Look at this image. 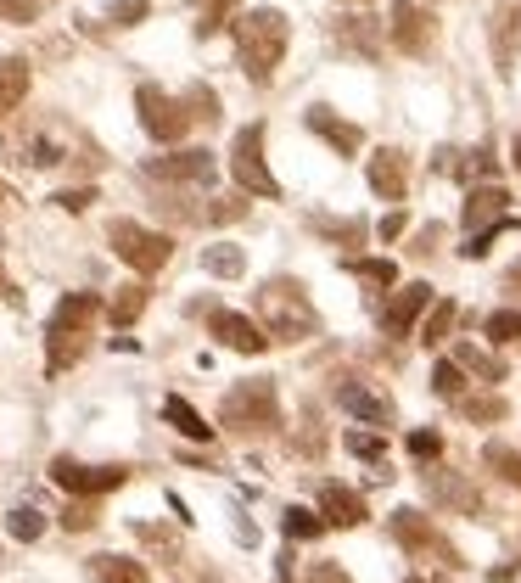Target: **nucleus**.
<instances>
[{
    "instance_id": "nucleus-24",
    "label": "nucleus",
    "mask_w": 521,
    "mask_h": 583,
    "mask_svg": "<svg viewBox=\"0 0 521 583\" xmlns=\"http://www.w3.org/2000/svg\"><path fill=\"white\" fill-rule=\"evenodd\" d=\"M202 270L219 275V281H236V275L247 270V253H241V247H230V242H219V247H208V253H202Z\"/></svg>"
},
{
    "instance_id": "nucleus-34",
    "label": "nucleus",
    "mask_w": 521,
    "mask_h": 583,
    "mask_svg": "<svg viewBox=\"0 0 521 583\" xmlns=\"http://www.w3.org/2000/svg\"><path fill=\"white\" fill-rule=\"evenodd\" d=\"M348 455H359V460H387V443L381 438H370V432H348Z\"/></svg>"
},
{
    "instance_id": "nucleus-1",
    "label": "nucleus",
    "mask_w": 521,
    "mask_h": 583,
    "mask_svg": "<svg viewBox=\"0 0 521 583\" xmlns=\"http://www.w3.org/2000/svg\"><path fill=\"white\" fill-rule=\"evenodd\" d=\"M286 40H292V23H286L275 6H253V12L236 17V57H241V73L253 85H269L275 68L286 57Z\"/></svg>"
},
{
    "instance_id": "nucleus-35",
    "label": "nucleus",
    "mask_w": 521,
    "mask_h": 583,
    "mask_svg": "<svg viewBox=\"0 0 521 583\" xmlns=\"http://www.w3.org/2000/svg\"><path fill=\"white\" fill-rule=\"evenodd\" d=\"M230 12H236V0H213L208 12H202L197 34H202V40H208V34H219V29H225V17H230Z\"/></svg>"
},
{
    "instance_id": "nucleus-29",
    "label": "nucleus",
    "mask_w": 521,
    "mask_h": 583,
    "mask_svg": "<svg viewBox=\"0 0 521 583\" xmlns=\"http://www.w3.org/2000/svg\"><path fill=\"white\" fill-rule=\"evenodd\" d=\"M454 314H460V309H454V303L443 298V303H437V309H432V314H426V320H421V342H443V337H449Z\"/></svg>"
},
{
    "instance_id": "nucleus-38",
    "label": "nucleus",
    "mask_w": 521,
    "mask_h": 583,
    "mask_svg": "<svg viewBox=\"0 0 521 583\" xmlns=\"http://www.w3.org/2000/svg\"><path fill=\"white\" fill-rule=\"evenodd\" d=\"M51 202H57V208H68V214H85L90 202H96V191H90V185H79V191H57Z\"/></svg>"
},
{
    "instance_id": "nucleus-46",
    "label": "nucleus",
    "mask_w": 521,
    "mask_h": 583,
    "mask_svg": "<svg viewBox=\"0 0 521 583\" xmlns=\"http://www.w3.org/2000/svg\"><path fill=\"white\" fill-rule=\"evenodd\" d=\"M0 298H17V292H12V281H6V275H0Z\"/></svg>"
},
{
    "instance_id": "nucleus-27",
    "label": "nucleus",
    "mask_w": 521,
    "mask_h": 583,
    "mask_svg": "<svg viewBox=\"0 0 521 583\" xmlns=\"http://www.w3.org/2000/svg\"><path fill=\"white\" fill-rule=\"evenodd\" d=\"M454 365H460V370H477V376H488V382H499V376H505V365H499V359H488L477 342H460V359H454Z\"/></svg>"
},
{
    "instance_id": "nucleus-28",
    "label": "nucleus",
    "mask_w": 521,
    "mask_h": 583,
    "mask_svg": "<svg viewBox=\"0 0 521 583\" xmlns=\"http://www.w3.org/2000/svg\"><path fill=\"white\" fill-rule=\"evenodd\" d=\"M281 527H286V539H320V533H325V522L314 511H303V505H292Z\"/></svg>"
},
{
    "instance_id": "nucleus-3",
    "label": "nucleus",
    "mask_w": 521,
    "mask_h": 583,
    "mask_svg": "<svg viewBox=\"0 0 521 583\" xmlns=\"http://www.w3.org/2000/svg\"><path fill=\"white\" fill-rule=\"evenodd\" d=\"M101 314V298L96 292H68L51 314V326H45V348H51V370H68L85 359L90 348V326H96Z\"/></svg>"
},
{
    "instance_id": "nucleus-47",
    "label": "nucleus",
    "mask_w": 521,
    "mask_h": 583,
    "mask_svg": "<svg viewBox=\"0 0 521 583\" xmlns=\"http://www.w3.org/2000/svg\"><path fill=\"white\" fill-rule=\"evenodd\" d=\"M409 583H432V578H409Z\"/></svg>"
},
{
    "instance_id": "nucleus-23",
    "label": "nucleus",
    "mask_w": 521,
    "mask_h": 583,
    "mask_svg": "<svg viewBox=\"0 0 521 583\" xmlns=\"http://www.w3.org/2000/svg\"><path fill=\"white\" fill-rule=\"evenodd\" d=\"M163 415H169L174 432H185V438H197V443H208V438H213V427L202 421L197 410H191V404L180 399V393H169V399H163Z\"/></svg>"
},
{
    "instance_id": "nucleus-21",
    "label": "nucleus",
    "mask_w": 521,
    "mask_h": 583,
    "mask_svg": "<svg viewBox=\"0 0 521 583\" xmlns=\"http://www.w3.org/2000/svg\"><path fill=\"white\" fill-rule=\"evenodd\" d=\"M337 40L348 45V51H359V57H376V51H381V23H376V17H342Z\"/></svg>"
},
{
    "instance_id": "nucleus-2",
    "label": "nucleus",
    "mask_w": 521,
    "mask_h": 583,
    "mask_svg": "<svg viewBox=\"0 0 521 583\" xmlns=\"http://www.w3.org/2000/svg\"><path fill=\"white\" fill-rule=\"evenodd\" d=\"M258 326H264L269 342H303L320 331V314H314L303 281L292 275H275V281L258 286Z\"/></svg>"
},
{
    "instance_id": "nucleus-18",
    "label": "nucleus",
    "mask_w": 521,
    "mask_h": 583,
    "mask_svg": "<svg viewBox=\"0 0 521 583\" xmlns=\"http://www.w3.org/2000/svg\"><path fill=\"white\" fill-rule=\"evenodd\" d=\"M337 404H342L348 415H359L365 427H393V404L376 399V393H365L359 382H342V387H337Z\"/></svg>"
},
{
    "instance_id": "nucleus-41",
    "label": "nucleus",
    "mask_w": 521,
    "mask_h": 583,
    "mask_svg": "<svg viewBox=\"0 0 521 583\" xmlns=\"http://www.w3.org/2000/svg\"><path fill=\"white\" fill-rule=\"evenodd\" d=\"M241 214H247V202H241V197H225V202H213V208H208L213 225H230V219H241Z\"/></svg>"
},
{
    "instance_id": "nucleus-17",
    "label": "nucleus",
    "mask_w": 521,
    "mask_h": 583,
    "mask_svg": "<svg viewBox=\"0 0 521 583\" xmlns=\"http://www.w3.org/2000/svg\"><path fill=\"white\" fill-rule=\"evenodd\" d=\"M320 522L325 527H359L365 522V499L353 494V488H342V483H325L320 488Z\"/></svg>"
},
{
    "instance_id": "nucleus-7",
    "label": "nucleus",
    "mask_w": 521,
    "mask_h": 583,
    "mask_svg": "<svg viewBox=\"0 0 521 583\" xmlns=\"http://www.w3.org/2000/svg\"><path fill=\"white\" fill-rule=\"evenodd\" d=\"M135 107H141V129L163 146H174L185 129H191V107H185L180 96H169V90H157V85L135 90Z\"/></svg>"
},
{
    "instance_id": "nucleus-32",
    "label": "nucleus",
    "mask_w": 521,
    "mask_h": 583,
    "mask_svg": "<svg viewBox=\"0 0 521 583\" xmlns=\"http://www.w3.org/2000/svg\"><path fill=\"white\" fill-rule=\"evenodd\" d=\"M432 387L443 393V399H460V387H465V370L454 365V359H437L432 365Z\"/></svg>"
},
{
    "instance_id": "nucleus-11",
    "label": "nucleus",
    "mask_w": 521,
    "mask_h": 583,
    "mask_svg": "<svg viewBox=\"0 0 521 583\" xmlns=\"http://www.w3.org/2000/svg\"><path fill=\"white\" fill-rule=\"evenodd\" d=\"M393 539L404 544V550H415V555H443V561H449V567H460V561H454V550L443 539H437V527H432V516H421V511H393Z\"/></svg>"
},
{
    "instance_id": "nucleus-37",
    "label": "nucleus",
    "mask_w": 521,
    "mask_h": 583,
    "mask_svg": "<svg viewBox=\"0 0 521 583\" xmlns=\"http://www.w3.org/2000/svg\"><path fill=\"white\" fill-rule=\"evenodd\" d=\"M146 12H152V6H146V0H118V6H113V12H107V17H113L118 29H135V23H141Z\"/></svg>"
},
{
    "instance_id": "nucleus-26",
    "label": "nucleus",
    "mask_w": 521,
    "mask_h": 583,
    "mask_svg": "<svg viewBox=\"0 0 521 583\" xmlns=\"http://www.w3.org/2000/svg\"><path fill=\"white\" fill-rule=\"evenodd\" d=\"M342 270L359 275L365 286H393V281H398V264H393V258H348Z\"/></svg>"
},
{
    "instance_id": "nucleus-6",
    "label": "nucleus",
    "mask_w": 521,
    "mask_h": 583,
    "mask_svg": "<svg viewBox=\"0 0 521 583\" xmlns=\"http://www.w3.org/2000/svg\"><path fill=\"white\" fill-rule=\"evenodd\" d=\"M230 174H236V185H241V191H253V197H281V185H275V174H269V163H264V124L236 129Z\"/></svg>"
},
{
    "instance_id": "nucleus-22",
    "label": "nucleus",
    "mask_w": 521,
    "mask_h": 583,
    "mask_svg": "<svg viewBox=\"0 0 521 583\" xmlns=\"http://www.w3.org/2000/svg\"><path fill=\"white\" fill-rule=\"evenodd\" d=\"M23 96H29V62L23 57H0V118L12 113Z\"/></svg>"
},
{
    "instance_id": "nucleus-45",
    "label": "nucleus",
    "mask_w": 521,
    "mask_h": 583,
    "mask_svg": "<svg viewBox=\"0 0 521 583\" xmlns=\"http://www.w3.org/2000/svg\"><path fill=\"white\" fill-rule=\"evenodd\" d=\"M510 163L521 169V129H516V141H510Z\"/></svg>"
},
{
    "instance_id": "nucleus-43",
    "label": "nucleus",
    "mask_w": 521,
    "mask_h": 583,
    "mask_svg": "<svg viewBox=\"0 0 521 583\" xmlns=\"http://www.w3.org/2000/svg\"><path fill=\"white\" fill-rule=\"evenodd\" d=\"M0 17L6 23H34V0H0Z\"/></svg>"
},
{
    "instance_id": "nucleus-4",
    "label": "nucleus",
    "mask_w": 521,
    "mask_h": 583,
    "mask_svg": "<svg viewBox=\"0 0 521 583\" xmlns=\"http://www.w3.org/2000/svg\"><path fill=\"white\" fill-rule=\"evenodd\" d=\"M219 421L230 432H275L281 427V404H275V382H236L219 404Z\"/></svg>"
},
{
    "instance_id": "nucleus-15",
    "label": "nucleus",
    "mask_w": 521,
    "mask_h": 583,
    "mask_svg": "<svg viewBox=\"0 0 521 583\" xmlns=\"http://www.w3.org/2000/svg\"><path fill=\"white\" fill-rule=\"evenodd\" d=\"M516 34H521V0H499L493 6V62H499V73L516 68Z\"/></svg>"
},
{
    "instance_id": "nucleus-40",
    "label": "nucleus",
    "mask_w": 521,
    "mask_h": 583,
    "mask_svg": "<svg viewBox=\"0 0 521 583\" xmlns=\"http://www.w3.org/2000/svg\"><path fill=\"white\" fill-rule=\"evenodd\" d=\"M303 583H348V572H342V561H314Z\"/></svg>"
},
{
    "instance_id": "nucleus-25",
    "label": "nucleus",
    "mask_w": 521,
    "mask_h": 583,
    "mask_svg": "<svg viewBox=\"0 0 521 583\" xmlns=\"http://www.w3.org/2000/svg\"><path fill=\"white\" fill-rule=\"evenodd\" d=\"M141 309H146V286H118V298L107 303V320H113V326H135Z\"/></svg>"
},
{
    "instance_id": "nucleus-9",
    "label": "nucleus",
    "mask_w": 521,
    "mask_h": 583,
    "mask_svg": "<svg viewBox=\"0 0 521 583\" xmlns=\"http://www.w3.org/2000/svg\"><path fill=\"white\" fill-rule=\"evenodd\" d=\"M51 483L68 488V494H79V499H96V494L124 488L129 471L124 466H85V460H73V455H57L51 460Z\"/></svg>"
},
{
    "instance_id": "nucleus-13",
    "label": "nucleus",
    "mask_w": 521,
    "mask_h": 583,
    "mask_svg": "<svg viewBox=\"0 0 521 583\" xmlns=\"http://www.w3.org/2000/svg\"><path fill=\"white\" fill-rule=\"evenodd\" d=\"M152 180H191V185H208L213 180V152L191 146V152H169V157H152L146 163Z\"/></svg>"
},
{
    "instance_id": "nucleus-10",
    "label": "nucleus",
    "mask_w": 521,
    "mask_h": 583,
    "mask_svg": "<svg viewBox=\"0 0 521 583\" xmlns=\"http://www.w3.org/2000/svg\"><path fill=\"white\" fill-rule=\"evenodd\" d=\"M208 331L225 342V348H236V354H264V348H269L264 326H258L253 314H236V309H213L208 314Z\"/></svg>"
},
{
    "instance_id": "nucleus-19",
    "label": "nucleus",
    "mask_w": 521,
    "mask_h": 583,
    "mask_svg": "<svg viewBox=\"0 0 521 583\" xmlns=\"http://www.w3.org/2000/svg\"><path fill=\"white\" fill-rule=\"evenodd\" d=\"M90 578L96 583H152V572L129 555H90Z\"/></svg>"
},
{
    "instance_id": "nucleus-44",
    "label": "nucleus",
    "mask_w": 521,
    "mask_h": 583,
    "mask_svg": "<svg viewBox=\"0 0 521 583\" xmlns=\"http://www.w3.org/2000/svg\"><path fill=\"white\" fill-rule=\"evenodd\" d=\"M376 236H381V242H393V236H404V214H381Z\"/></svg>"
},
{
    "instance_id": "nucleus-42",
    "label": "nucleus",
    "mask_w": 521,
    "mask_h": 583,
    "mask_svg": "<svg viewBox=\"0 0 521 583\" xmlns=\"http://www.w3.org/2000/svg\"><path fill=\"white\" fill-rule=\"evenodd\" d=\"M465 410H471V421H499V415H505V399H471Z\"/></svg>"
},
{
    "instance_id": "nucleus-16",
    "label": "nucleus",
    "mask_w": 521,
    "mask_h": 583,
    "mask_svg": "<svg viewBox=\"0 0 521 583\" xmlns=\"http://www.w3.org/2000/svg\"><path fill=\"white\" fill-rule=\"evenodd\" d=\"M365 174H370V191H376V197L404 202V191H409V163H404V152H376Z\"/></svg>"
},
{
    "instance_id": "nucleus-20",
    "label": "nucleus",
    "mask_w": 521,
    "mask_h": 583,
    "mask_svg": "<svg viewBox=\"0 0 521 583\" xmlns=\"http://www.w3.org/2000/svg\"><path fill=\"white\" fill-rule=\"evenodd\" d=\"M505 191H499V185H482V191H471V202H465V230H477V225H499V219H505Z\"/></svg>"
},
{
    "instance_id": "nucleus-30",
    "label": "nucleus",
    "mask_w": 521,
    "mask_h": 583,
    "mask_svg": "<svg viewBox=\"0 0 521 583\" xmlns=\"http://www.w3.org/2000/svg\"><path fill=\"white\" fill-rule=\"evenodd\" d=\"M6 527H12V539H23V544H34L45 533V516L34 511V505H23V511H12L6 516Z\"/></svg>"
},
{
    "instance_id": "nucleus-14",
    "label": "nucleus",
    "mask_w": 521,
    "mask_h": 583,
    "mask_svg": "<svg viewBox=\"0 0 521 583\" xmlns=\"http://www.w3.org/2000/svg\"><path fill=\"white\" fill-rule=\"evenodd\" d=\"M309 129L320 135L331 152H342V157H353L359 146H365V135H359V124H348V118H337L331 107H309Z\"/></svg>"
},
{
    "instance_id": "nucleus-12",
    "label": "nucleus",
    "mask_w": 521,
    "mask_h": 583,
    "mask_svg": "<svg viewBox=\"0 0 521 583\" xmlns=\"http://www.w3.org/2000/svg\"><path fill=\"white\" fill-rule=\"evenodd\" d=\"M426 309H432V286H426V281L398 286L393 303H387V314H381V331H387V337H404V331L415 326V320H421Z\"/></svg>"
},
{
    "instance_id": "nucleus-8",
    "label": "nucleus",
    "mask_w": 521,
    "mask_h": 583,
    "mask_svg": "<svg viewBox=\"0 0 521 583\" xmlns=\"http://www.w3.org/2000/svg\"><path fill=\"white\" fill-rule=\"evenodd\" d=\"M387 40H393L404 57H421L437 40V17L426 12L421 0H393V6H387Z\"/></svg>"
},
{
    "instance_id": "nucleus-31",
    "label": "nucleus",
    "mask_w": 521,
    "mask_h": 583,
    "mask_svg": "<svg viewBox=\"0 0 521 583\" xmlns=\"http://www.w3.org/2000/svg\"><path fill=\"white\" fill-rule=\"evenodd\" d=\"M488 466L505 477V483H516L521 488V455L510 449V443H488Z\"/></svg>"
},
{
    "instance_id": "nucleus-36",
    "label": "nucleus",
    "mask_w": 521,
    "mask_h": 583,
    "mask_svg": "<svg viewBox=\"0 0 521 583\" xmlns=\"http://www.w3.org/2000/svg\"><path fill=\"white\" fill-rule=\"evenodd\" d=\"M409 455H415V460H437V455H443V438H437V432H409Z\"/></svg>"
},
{
    "instance_id": "nucleus-39",
    "label": "nucleus",
    "mask_w": 521,
    "mask_h": 583,
    "mask_svg": "<svg viewBox=\"0 0 521 583\" xmlns=\"http://www.w3.org/2000/svg\"><path fill=\"white\" fill-rule=\"evenodd\" d=\"M90 522H96V505H90V499H79V505H68V516H62V527H68V533H85Z\"/></svg>"
},
{
    "instance_id": "nucleus-48",
    "label": "nucleus",
    "mask_w": 521,
    "mask_h": 583,
    "mask_svg": "<svg viewBox=\"0 0 521 583\" xmlns=\"http://www.w3.org/2000/svg\"><path fill=\"white\" fill-rule=\"evenodd\" d=\"M0 202H6V185H0Z\"/></svg>"
},
{
    "instance_id": "nucleus-33",
    "label": "nucleus",
    "mask_w": 521,
    "mask_h": 583,
    "mask_svg": "<svg viewBox=\"0 0 521 583\" xmlns=\"http://www.w3.org/2000/svg\"><path fill=\"white\" fill-rule=\"evenodd\" d=\"M488 331L493 342H521V309H499V314H488Z\"/></svg>"
},
{
    "instance_id": "nucleus-5",
    "label": "nucleus",
    "mask_w": 521,
    "mask_h": 583,
    "mask_svg": "<svg viewBox=\"0 0 521 583\" xmlns=\"http://www.w3.org/2000/svg\"><path fill=\"white\" fill-rule=\"evenodd\" d=\"M107 242H113V253L124 258L129 270H141V275H157V270H163V264L174 258V242H169V236H163V230L135 225V219H113Z\"/></svg>"
}]
</instances>
